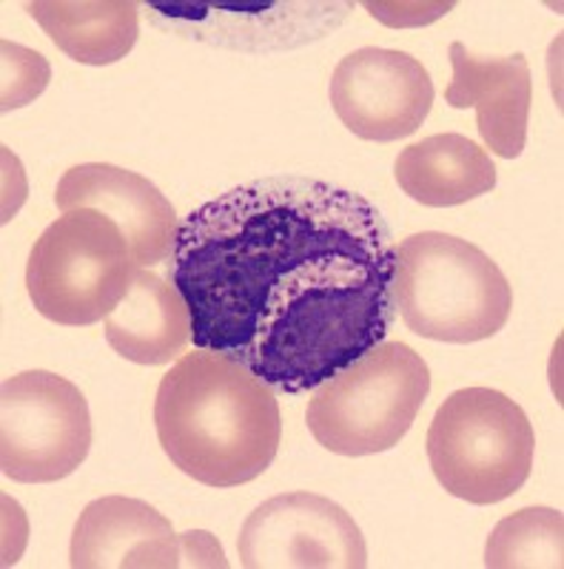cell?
<instances>
[{
    "instance_id": "1",
    "label": "cell",
    "mask_w": 564,
    "mask_h": 569,
    "mask_svg": "<svg viewBox=\"0 0 564 569\" xmlns=\"http://www.w3.org/2000/svg\"><path fill=\"white\" fill-rule=\"evenodd\" d=\"M169 262L191 345L277 393H314L396 319L388 222L363 194L314 177H260L215 197L182 217Z\"/></svg>"
},
{
    "instance_id": "2",
    "label": "cell",
    "mask_w": 564,
    "mask_h": 569,
    "mask_svg": "<svg viewBox=\"0 0 564 569\" xmlns=\"http://www.w3.org/2000/svg\"><path fill=\"white\" fill-rule=\"evenodd\" d=\"M155 427L171 465L206 487L260 479L283 441L274 390L231 356L202 348L182 353L162 376Z\"/></svg>"
},
{
    "instance_id": "3",
    "label": "cell",
    "mask_w": 564,
    "mask_h": 569,
    "mask_svg": "<svg viewBox=\"0 0 564 569\" xmlns=\"http://www.w3.org/2000/svg\"><path fill=\"white\" fill-rule=\"evenodd\" d=\"M394 302L422 339L471 345L505 328L513 291L502 268L474 242L422 231L396 246Z\"/></svg>"
},
{
    "instance_id": "4",
    "label": "cell",
    "mask_w": 564,
    "mask_h": 569,
    "mask_svg": "<svg viewBox=\"0 0 564 569\" xmlns=\"http://www.w3.org/2000/svg\"><path fill=\"white\" fill-rule=\"evenodd\" d=\"M425 447L442 490L467 505H499L531 479L536 436L511 396L465 388L442 401Z\"/></svg>"
},
{
    "instance_id": "5",
    "label": "cell",
    "mask_w": 564,
    "mask_h": 569,
    "mask_svg": "<svg viewBox=\"0 0 564 569\" xmlns=\"http://www.w3.org/2000/svg\"><path fill=\"white\" fill-rule=\"evenodd\" d=\"M431 393L428 362L405 342H379L314 390L305 421L337 456L394 450Z\"/></svg>"
},
{
    "instance_id": "6",
    "label": "cell",
    "mask_w": 564,
    "mask_h": 569,
    "mask_svg": "<svg viewBox=\"0 0 564 569\" xmlns=\"http://www.w3.org/2000/svg\"><path fill=\"white\" fill-rule=\"evenodd\" d=\"M126 233L95 208H75L40 233L29 253L34 311L55 325L86 328L115 311L137 273Z\"/></svg>"
},
{
    "instance_id": "7",
    "label": "cell",
    "mask_w": 564,
    "mask_h": 569,
    "mask_svg": "<svg viewBox=\"0 0 564 569\" xmlns=\"http://www.w3.org/2000/svg\"><path fill=\"white\" fill-rule=\"evenodd\" d=\"M91 450L89 401L49 370H27L0 390V470L20 485L72 476Z\"/></svg>"
},
{
    "instance_id": "8",
    "label": "cell",
    "mask_w": 564,
    "mask_h": 569,
    "mask_svg": "<svg viewBox=\"0 0 564 569\" xmlns=\"http://www.w3.org/2000/svg\"><path fill=\"white\" fill-rule=\"evenodd\" d=\"M350 3L328 0H271V3H234V0H149L151 23L186 40H200L231 52L268 54L299 49L325 38L343 23Z\"/></svg>"
},
{
    "instance_id": "9",
    "label": "cell",
    "mask_w": 564,
    "mask_h": 569,
    "mask_svg": "<svg viewBox=\"0 0 564 569\" xmlns=\"http://www.w3.org/2000/svg\"><path fill=\"white\" fill-rule=\"evenodd\" d=\"M237 547L246 569L368 567V543L350 512L305 490L263 501L243 521Z\"/></svg>"
},
{
    "instance_id": "10",
    "label": "cell",
    "mask_w": 564,
    "mask_h": 569,
    "mask_svg": "<svg viewBox=\"0 0 564 569\" xmlns=\"http://www.w3.org/2000/svg\"><path fill=\"white\" fill-rule=\"evenodd\" d=\"M328 94L345 129L370 142H396L419 131L436 98L434 80L419 60L376 46L339 60Z\"/></svg>"
},
{
    "instance_id": "11",
    "label": "cell",
    "mask_w": 564,
    "mask_h": 569,
    "mask_svg": "<svg viewBox=\"0 0 564 569\" xmlns=\"http://www.w3.org/2000/svg\"><path fill=\"white\" fill-rule=\"evenodd\" d=\"M60 211L95 208L120 226L137 266L151 268L169 262L177 240L175 206L155 182L109 162H83L66 171L55 191Z\"/></svg>"
},
{
    "instance_id": "12",
    "label": "cell",
    "mask_w": 564,
    "mask_h": 569,
    "mask_svg": "<svg viewBox=\"0 0 564 569\" xmlns=\"http://www.w3.org/2000/svg\"><path fill=\"white\" fill-rule=\"evenodd\" d=\"M72 569L188 567L186 536L140 498L106 496L86 505L69 547Z\"/></svg>"
},
{
    "instance_id": "13",
    "label": "cell",
    "mask_w": 564,
    "mask_h": 569,
    "mask_svg": "<svg viewBox=\"0 0 564 569\" xmlns=\"http://www.w3.org/2000/svg\"><path fill=\"white\" fill-rule=\"evenodd\" d=\"M454 78L445 89L451 109H476V129L491 154L516 160L527 142L533 80L525 54L474 58L462 43L448 49Z\"/></svg>"
},
{
    "instance_id": "14",
    "label": "cell",
    "mask_w": 564,
    "mask_h": 569,
    "mask_svg": "<svg viewBox=\"0 0 564 569\" xmlns=\"http://www.w3.org/2000/svg\"><path fill=\"white\" fill-rule=\"evenodd\" d=\"M106 342L135 365L157 368L180 359L191 342V313L175 284L137 268L129 293L103 319Z\"/></svg>"
},
{
    "instance_id": "15",
    "label": "cell",
    "mask_w": 564,
    "mask_h": 569,
    "mask_svg": "<svg viewBox=\"0 0 564 569\" xmlns=\"http://www.w3.org/2000/svg\"><path fill=\"white\" fill-rule=\"evenodd\" d=\"M394 177L405 194L428 208L471 202L496 188L491 154L462 134H434L396 157Z\"/></svg>"
},
{
    "instance_id": "16",
    "label": "cell",
    "mask_w": 564,
    "mask_h": 569,
    "mask_svg": "<svg viewBox=\"0 0 564 569\" xmlns=\"http://www.w3.org/2000/svg\"><path fill=\"white\" fill-rule=\"evenodd\" d=\"M27 12L66 58L111 66L135 49L140 7L131 0H34Z\"/></svg>"
},
{
    "instance_id": "17",
    "label": "cell",
    "mask_w": 564,
    "mask_h": 569,
    "mask_svg": "<svg viewBox=\"0 0 564 569\" xmlns=\"http://www.w3.org/2000/svg\"><path fill=\"white\" fill-rule=\"evenodd\" d=\"M487 569H562L564 518L551 507H527L502 518L485 543Z\"/></svg>"
},
{
    "instance_id": "18",
    "label": "cell",
    "mask_w": 564,
    "mask_h": 569,
    "mask_svg": "<svg viewBox=\"0 0 564 569\" xmlns=\"http://www.w3.org/2000/svg\"><path fill=\"white\" fill-rule=\"evenodd\" d=\"M3 52V94H0V109L14 111L20 106H29L32 100H38L40 94L49 86L52 78V69L43 60V54L32 52V49H23L18 43H9L3 40L0 46Z\"/></svg>"
}]
</instances>
